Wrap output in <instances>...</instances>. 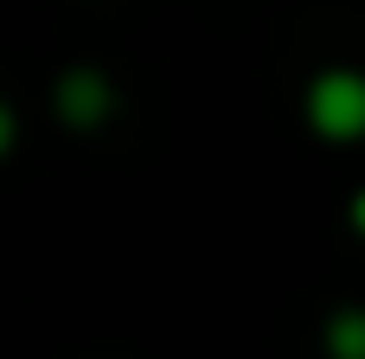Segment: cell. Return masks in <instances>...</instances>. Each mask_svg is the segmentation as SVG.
Returning <instances> with one entry per match:
<instances>
[{"instance_id":"3","label":"cell","mask_w":365,"mask_h":359,"mask_svg":"<svg viewBox=\"0 0 365 359\" xmlns=\"http://www.w3.org/2000/svg\"><path fill=\"white\" fill-rule=\"evenodd\" d=\"M321 347H327V359H365V308L359 302H346V308L327 315Z\"/></svg>"},{"instance_id":"1","label":"cell","mask_w":365,"mask_h":359,"mask_svg":"<svg viewBox=\"0 0 365 359\" xmlns=\"http://www.w3.org/2000/svg\"><path fill=\"white\" fill-rule=\"evenodd\" d=\"M302 116L321 141H365V71L359 64H327L302 90Z\"/></svg>"},{"instance_id":"2","label":"cell","mask_w":365,"mask_h":359,"mask_svg":"<svg viewBox=\"0 0 365 359\" xmlns=\"http://www.w3.org/2000/svg\"><path fill=\"white\" fill-rule=\"evenodd\" d=\"M115 109H122V90H115L109 71H96V64H64V71L51 77V116H58L64 128L96 135V128L115 122Z\"/></svg>"},{"instance_id":"5","label":"cell","mask_w":365,"mask_h":359,"mask_svg":"<svg viewBox=\"0 0 365 359\" xmlns=\"http://www.w3.org/2000/svg\"><path fill=\"white\" fill-rule=\"evenodd\" d=\"M346 218H353V231H359V238H365V186H359V193H353V199H346Z\"/></svg>"},{"instance_id":"4","label":"cell","mask_w":365,"mask_h":359,"mask_svg":"<svg viewBox=\"0 0 365 359\" xmlns=\"http://www.w3.org/2000/svg\"><path fill=\"white\" fill-rule=\"evenodd\" d=\"M13 148H19V109H13V103L0 96V161H6Z\"/></svg>"}]
</instances>
